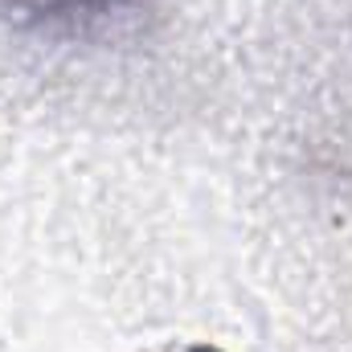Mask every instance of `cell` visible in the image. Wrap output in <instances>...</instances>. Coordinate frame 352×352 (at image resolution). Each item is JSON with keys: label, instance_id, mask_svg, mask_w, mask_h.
<instances>
[{"label": "cell", "instance_id": "cell-1", "mask_svg": "<svg viewBox=\"0 0 352 352\" xmlns=\"http://www.w3.org/2000/svg\"><path fill=\"white\" fill-rule=\"evenodd\" d=\"M127 4L131 0H0V21L16 29H87Z\"/></svg>", "mask_w": 352, "mask_h": 352}]
</instances>
